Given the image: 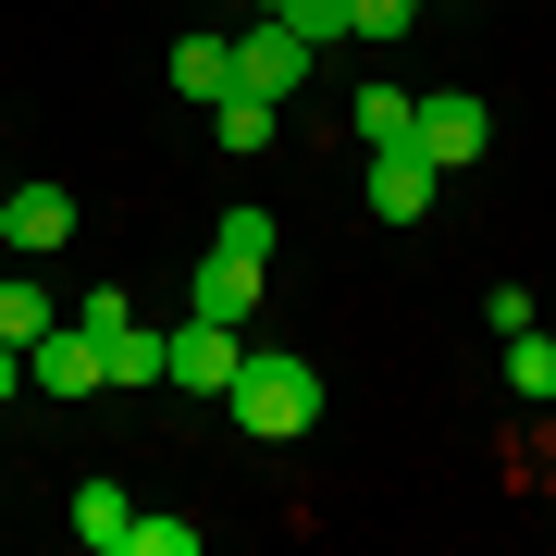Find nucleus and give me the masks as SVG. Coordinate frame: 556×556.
<instances>
[{
	"mask_svg": "<svg viewBox=\"0 0 556 556\" xmlns=\"http://www.w3.org/2000/svg\"><path fill=\"white\" fill-rule=\"evenodd\" d=\"M223 408H236L260 445H298L309 420H321V371H309L298 346H248V358H236V383H223Z\"/></svg>",
	"mask_w": 556,
	"mask_h": 556,
	"instance_id": "f257e3e1",
	"label": "nucleus"
},
{
	"mask_svg": "<svg viewBox=\"0 0 556 556\" xmlns=\"http://www.w3.org/2000/svg\"><path fill=\"white\" fill-rule=\"evenodd\" d=\"M309 62H321V50H309L285 13L236 25V87H248V100H298V87H309Z\"/></svg>",
	"mask_w": 556,
	"mask_h": 556,
	"instance_id": "f03ea898",
	"label": "nucleus"
},
{
	"mask_svg": "<svg viewBox=\"0 0 556 556\" xmlns=\"http://www.w3.org/2000/svg\"><path fill=\"white\" fill-rule=\"evenodd\" d=\"M236 358H248L236 321H199V309H186L174 334H161V383H186V396H223V383H236Z\"/></svg>",
	"mask_w": 556,
	"mask_h": 556,
	"instance_id": "7ed1b4c3",
	"label": "nucleus"
},
{
	"mask_svg": "<svg viewBox=\"0 0 556 556\" xmlns=\"http://www.w3.org/2000/svg\"><path fill=\"white\" fill-rule=\"evenodd\" d=\"M482 137H495V112H482L470 87H433V100L408 112V149L433 161V174H457V161H482Z\"/></svg>",
	"mask_w": 556,
	"mask_h": 556,
	"instance_id": "20e7f679",
	"label": "nucleus"
},
{
	"mask_svg": "<svg viewBox=\"0 0 556 556\" xmlns=\"http://www.w3.org/2000/svg\"><path fill=\"white\" fill-rule=\"evenodd\" d=\"M25 383H38V396H100V334H87V321H50V334L25 346Z\"/></svg>",
	"mask_w": 556,
	"mask_h": 556,
	"instance_id": "39448f33",
	"label": "nucleus"
},
{
	"mask_svg": "<svg viewBox=\"0 0 556 556\" xmlns=\"http://www.w3.org/2000/svg\"><path fill=\"white\" fill-rule=\"evenodd\" d=\"M87 334H100V396H149V383H161V334H149L137 309L87 321Z\"/></svg>",
	"mask_w": 556,
	"mask_h": 556,
	"instance_id": "423d86ee",
	"label": "nucleus"
},
{
	"mask_svg": "<svg viewBox=\"0 0 556 556\" xmlns=\"http://www.w3.org/2000/svg\"><path fill=\"white\" fill-rule=\"evenodd\" d=\"M62 236H75V199H62V186H13V199H0V248L13 260H50Z\"/></svg>",
	"mask_w": 556,
	"mask_h": 556,
	"instance_id": "0eeeda50",
	"label": "nucleus"
},
{
	"mask_svg": "<svg viewBox=\"0 0 556 556\" xmlns=\"http://www.w3.org/2000/svg\"><path fill=\"white\" fill-rule=\"evenodd\" d=\"M433 186H445V174H433L408 137H396V149H371V223H420V211H433Z\"/></svg>",
	"mask_w": 556,
	"mask_h": 556,
	"instance_id": "6e6552de",
	"label": "nucleus"
},
{
	"mask_svg": "<svg viewBox=\"0 0 556 556\" xmlns=\"http://www.w3.org/2000/svg\"><path fill=\"white\" fill-rule=\"evenodd\" d=\"M186 309H199V321H248V309H260V260L199 248V285H186Z\"/></svg>",
	"mask_w": 556,
	"mask_h": 556,
	"instance_id": "1a4fd4ad",
	"label": "nucleus"
},
{
	"mask_svg": "<svg viewBox=\"0 0 556 556\" xmlns=\"http://www.w3.org/2000/svg\"><path fill=\"white\" fill-rule=\"evenodd\" d=\"M211 137L236 149V161H248V149H273V137H285V100H248V87H223V100H211Z\"/></svg>",
	"mask_w": 556,
	"mask_h": 556,
	"instance_id": "9d476101",
	"label": "nucleus"
},
{
	"mask_svg": "<svg viewBox=\"0 0 556 556\" xmlns=\"http://www.w3.org/2000/svg\"><path fill=\"white\" fill-rule=\"evenodd\" d=\"M124 532H137L124 482H75V544H87V556H124Z\"/></svg>",
	"mask_w": 556,
	"mask_h": 556,
	"instance_id": "9b49d317",
	"label": "nucleus"
},
{
	"mask_svg": "<svg viewBox=\"0 0 556 556\" xmlns=\"http://www.w3.org/2000/svg\"><path fill=\"white\" fill-rule=\"evenodd\" d=\"M174 87H186V100H223V87H236V38H174Z\"/></svg>",
	"mask_w": 556,
	"mask_h": 556,
	"instance_id": "f8f14e48",
	"label": "nucleus"
},
{
	"mask_svg": "<svg viewBox=\"0 0 556 556\" xmlns=\"http://www.w3.org/2000/svg\"><path fill=\"white\" fill-rule=\"evenodd\" d=\"M507 383H519L532 408H556V334H532V321H519V334H507Z\"/></svg>",
	"mask_w": 556,
	"mask_h": 556,
	"instance_id": "ddd939ff",
	"label": "nucleus"
},
{
	"mask_svg": "<svg viewBox=\"0 0 556 556\" xmlns=\"http://www.w3.org/2000/svg\"><path fill=\"white\" fill-rule=\"evenodd\" d=\"M50 321H62V309L38 298V285H25V273H0V334H13V346H38Z\"/></svg>",
	"mask_w": 556,
	"mask_h": 556,
	"instance_id": "4468645a",
	"label": "nucleus"
},
{
	"mask_svg": "<svg viewBox=\"0 0 556 556\" xmlns=\"http://www.w3.org/2000/svg\"><path fill=\"white\" fill-rule=\"evenodd\" d=\"M408 112H420L408 87H358V137H371V149H396V137H408Z\"/></svg>",
	"mask_w": 556,
	"mask_h": 556,
	"instance_id": "2eb2a0df",
	"label": "nucleus"
},
{
	"mask_svg": "<svg viewBox=\"0 0 556 556\" xmlns=\"http://www.w3.org/2000/svg\"><path fill=\"white\" fill-rule=\"evenodd\" d=\"M273 236H285L273 211H223V223H211V248H236V260H260V273H273Z\"/></svg>",
	"mask_w": 556,
	"mask_h": 556,
	"instance_id": "dca6fc26",
	"label": "nucleus"
},
{
	"mask_svg": "<svg viewBox=\"0 0 556 556\" xmlns=\"http://www.w3.org/2000/svg\"><path fill=\"white\" fill-rule=\"evenodd\" d=\"M420 0H346V38H408Z\"/></svg>",
	"mask_w": 556,
	"mask_h": 556,
	"instance_id": "f3484780",
	"label": "nucleus"
},
{
	"mask_svg": "<svg viewBox=\"0 0 556 556\" xmlns=\"http://www.w3.org/2000/svg\"><path fill=\"white\" fill-rule=\"evenodd\" d=\"M124 556H199V519H137V532H124Z\"/></svg>",
	"mask_w": 556,
	"mask_h": 556,
	"instance_id": "a211bd4d",
	"label": "nucleus"
},
{
	"mask_svg": "<svg viewBox=\"0 0 556 556\" xmlns=\"http://www.w3.org/2000/svg\"><path fill=\"white\" fill-rule=\"evenodd\" d=\"M285 25H298V38L321 50V38H346V0H285Z\"/></svg>",
	"mask_w": 556,
	"mask_h": 556,
	"instance_id": "6ab92c4d",
	"label": "nucleus"
},
{
	"mask_svg": "<svg viewBox=\"0 0 556 556\" xmlns=\"http://www.w3.org/2000/svg\"><path fill=\"white\" fill-rule=\"evenodd\" d=\"M13 396H25V346L0 334V408H13Z\"/></svg>",
	"mask_w": 556,
	"mask_h": 556,
	"instance_id": "aec40b11",
	"label": "nucleus"
},
{
	"mask_svg": "<svg viewBox=\"0 0 556 556\" xmlns=\"http://www.w3.org/2000/svg\"><path fill=\"white\" fill-rule=\"evenodd\" d=\"M260 13H285V0H260Z\"/></svg>",
	"mask_w": 556,
	"mask_h": 556,
	"instance_id": "412c9836",
	"label": "nucleus"
}]
</instances>
